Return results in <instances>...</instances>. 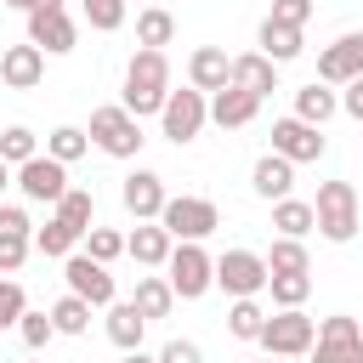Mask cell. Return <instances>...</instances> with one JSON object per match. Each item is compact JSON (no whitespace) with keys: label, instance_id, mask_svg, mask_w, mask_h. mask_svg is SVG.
<instances>
[{"label":"cell","instance_id":"6da1fadb","mask_svg":"<svg viewBox=\"0 0 363 363\" xmlns=\"http://www.w3.org/2000/svg\"><path fill=\"white\" fill-rule=\"evenodd\" d=\"M164 96H170V57L153 51V45H142V51L130 57V68H125V96H119V102L142 119V113H159Z\"/></svg>","mask_w":363,"mask_h":363},{"label":"cell","instance_id":"7a4b0ae2","mask_svg":"<svg viewBox=\"0 0 363 363\" xmlns=\"http://www.w3.org/2000/svg\"><path fill=\"white\" fill-rule=\"evenodd\" d=\"M108 159H136L142 153V119L125 108V102H102V108H91V130H85Z\"/></svg>","mask_w":363,"mask_h":363},{"label":"cell","instance_id":"3957f363","mask_svg":"<svg viewBox=\"0 0 363 363\" xmlns=\"http://www.w3.org/2000/svg\"><path fill=\"white\" fill-rule=\"evenodd\" d=\"M312 216H318V233L329 244H352L357 238V187L352 182H323L318 199H312Z\"/></svg>","mask_w":363,"mask_h":363},{"label":"cell","instance_id":"277c9868","mask_svg":"<svg viewBox=\"0 0 363 363\" xmlns=\"http://www.w3.org/2000/svg\"><path fill=\"white\" fill-rule=\"evenodd\" d=\"M255 340H261L267 357H301V352H312L318 329H312V318L301 306H278V312H267V323H261Z\"/></svg>","mask_w":363,"mask_h":363},{"label":"cell","instance_id":"5b68a950","mask_svg":"<svg viewBox=\"0 0 363 363\" xmlns=\"http://www.w3.org/2000/svg\"><path fill=\"white\" fill-rule=\"evenodd\" d=\"M159 227L182 244V238H210L216 227H221V210L210 204V199H193V193H182V199H164V210H159Z\"/></svg>","mask_w":363,"mask_h":363},{"label":"cell","instance_id":"8992f818","mask_svg":"<svg viewBox=\"0 0 363 363\" xmlns=\"http://www.w3.org/2000/svg\"><path fill=\"white\" fill-rule=\"evenodd\" d=\"M164 278H170L176 301H199V295L216 284V261H210L193 238H182V244L170 250V261H164Z\"/></svg>","mask_w":363,"mask_h":363},{"label":"cell","instance_id":"52a82bcc","mask_svg":"<svg viewBox=\"0 0 363 363\" xmlns=\"http://www.w3.org/2000/svg\"><path fill=\"white\" fill-rule=\"evenodd\" d=\"M204 125H210V102H204V91L187 85V91H170V96H164V108H159V130H164L176 147L193 142Z\"/></svg>","mask_w":363,"mask_h":363},{"label":"cell","instance_id":"ba28073f","mask_svg":"<svg viewBox=\"0 0 363 363\" xmlns=\"http://www.w3.org/2000/svg\"><path fill=\"white\" fill-rule=\"evenodd\" d=\"M312 363H363V323L346 312L323 318V329L312 340Z\"/></svg>","mask_w":363,"mask_h":363},{"label":"cell","instance_id":"9c48e42d","mask_svg":"<svg viewBox=\"0 0 363 363\" xmlns=\"http://www.w3.org/2000/svg\"><path fill=\"white\" fill-rule=\"evenodd\" d=\"M62 278H68V289H74V295H85L91 306H113V301H119L113 272H108L102 261H91L85 250H68V255H62Z\"/></svg>","mask_w":363,"mask_h":363},{"label":"cell","instance_id":"30bf717a","mask_svg":"<svg viewBox=\"0 0 363 363\" xmlns=\"http://www.w3.org/2000/svg\"><path fill=\"white\" fill-rule=\"evenodd\" d=\"M17 187H23L28 204H57L68 193V164H57L51 153H34V159L17 164Z\"/></svg>","mask_w":363,"mask_h":363},{"label":"cell","instance_id":"8fae6325","mask_svg":"<svg viewBox=\"0 0 363 363\" xmlns=\"http://www.w3.org/2000/svg\"><path fill=\"white\" fill-rule=\"evenodd\" d=\"M216 284L238 301V295H261L267 289V255H255V250H227V255H216Z\"/></svg>","mask_w":363,"mask_h":363},{"label":"cell","instance_id":"7c38bea8","mask_svg":"<svg viewBox=\"0 0 363 363\" xmlns=\"http://www.w3.org/2000/svg\"><path fill=\"white\" fill-rule=\"evenodd\" d=\"M323 147H329V142H323L318 125H306V119H295V113H289V119H272V153H284L289 164H318Z\"/></svg>","mask_w":363,"mask_h":363},{"label":"cell","instance_id":"4fadbf2b","mask_svg":"<svg viewBox=\"0 0 363 363\" xmlns=\"http://www.w3.org/2000/svg\"><path fill=\"white\" fill-rule=\"evenodd\" d=\"M74 40H79V28H74V17L62 6H34L28 11V45H40L45 57L74 51Z\"/></svg>","mask_w":363,"mask_h":363},{"label":"cell","instance_id":"5bb4252c","mask_svg":"<svg viewBox=\"0 0 363 363\" xmlns=\"http://www.w3.org/2000/svg\"><path fill=\"white\" fill-rule=\"evenodd\" d=\"M34 250V221L17 204H0V272H17Z\"/></svg>","mask_w":363,"mask_h":363},{"label":"cell","instance_id":"9a60e30c","mask_svg":"<svg viewBox=\"0 0 363 363\" xmlns=\"http://www.w3.org/2000/svg\"><path fill=\"white\" fill-rule=\"evenodd\" d=\"M119 199H125V210L136 216V221H159V210H164V176L159 170H130L125 176V187H119Z\"/></svg>","mask_w":363,"mask_h":363},{"label":"cell","instance_id":"2e32d148","mask_svg":"<svg viewBox=\"0 0 363 363\" xmlns=\"http://www.w3.org/2000/svg\"><path fill=\"white\" fill-rule=\"evenodd\" d=\"M363 74V34H340L335 45L318 51V79L323 85H346Z\"/></svg>","mask_w":363,"mask_h":363},{"label":"cell","instance_id":"e0dca14e","mask_svg":"<svg viewBox=\"0 0 363 363\" xmlns=\"http://www.w3.org/2000/svg\"><path fill=\"white\" fill-rule=\"evenodd\" d=\"M0 79H6L11 91H34V85L45 79V51L28 45V40H23V45H6V51H0Z\"/></svg>","mask_w":363,"mask_h":363},{"label":"cell","instance_id":"ac0fdd59","mask_svg":"<svg viewBox=\"0 0 363 363\" xmlns=\"http://www.w3.org/2000/svg\"><path fill=\"white\" fill-rule=\"evenodd\" d=\"M255 113H261V96H255V91H238V85L210 91V119H216L221 130H238V125H250Z\"/></svg>","mask_w":363,"mask_h":363},{"label":"cell","instance_id":"d6986e66","mask_svg":"<svg viewBox=\"0 0 363 363\" xmlns=\"http://www.w3.org/2000/svg\"><path fill=\"white\" fill-rule=\"evenodd\" d=\"M227 85L267 96V91H278V62H272V57H261V51H244V57H233V68H227Z\"/></svg>","mask_w":363,"mask_h":363},{"label":"cell","instance_id":"ffe728a7","mask_svg":"<svg viewBox=\"0 0 363 363\" xmlns=\"http://www.w3.org/2000/svg\"><path fill=\"white\" fill-rule=\"evenodd\" d=\"M170 250H176V238H170L159 221H136V233L125 238V255H130L136 267H164Z\"/></svg>","mask_w":363,"mask_h":363},{"label":"cell","instance_id":"44dd1931","mask_svg":"<svg viewBox=\"0 0 363 363\" xmlns=\"http://www.w3.org/2000/svg\"><path fill=\"white\" fill-rule=\"evenodd\" d=\"M227 68H233V57H227L221 45H199V51L187 57V85L210 96V91H221V85H227Z\"/></svg>","mask_w":363,"mask_h":363},{"label":"cell","instance_id":"7402d4cb","mask_svg":"<svg viewBox=\"0 0 363 363\" xmlns=\"http://www.w3.org/2000/svg\"><path fill=\"white\" fill-rule=\"evenodd\" d=\"M250 187L272 204V199H289V187H295V164L284 159V153H261L255 159V170H250Z\"/></svg>","mask_w":363,"mask_h":363},{"label":"cell","instance_id":"603a6c76","mask_svg":"<svg viewBox=\"0 0 363 363\" xmlns=\"http://www.w3.org/2000/svg\"><path fill=\"white\" fill-rule=\"evenodd\" d=\"M335 113H340V96H335L323 79H312V85H301V91H295V119H306V125H318V130H323Z\"/></svg>","mask_w":363,"mask_h":363},{"label":"cell","instance_id":"cb8c5ba5","mask_svg":"<svg viewBox=\"0 0 363 363\" xmlns=\"http://www.w3.org/2000/svg\"><path fill=\"white\" fill-rule=\"evenodd\" d=\"M142 335H147V318H142L130 301H113V306H108V340H113L119 352H136Z\"/></svg>","mask_w":363,"mask_h":363},{"label":"cell","instance_id":"d4e9b609","mask_svg":"<svg viewBox=\"0 0 363 363\" xmlns=\"http://www.w3.org/2000/svg\"><path fill=\"white\" fill-rule=\"evenodd\" d=\"M130 306L153 323V318H170V306H176V289H170V278H136V295H130Z\"/></svg>","mask_w":363,"mask_h":363},{"label":"cell","instance_id":"484cf974","mask_svg":"<svg viewBox=\"0 0 363 363\" xmlns=\"http://www.w3.org/2000/svg\"><path fill=\"white\" fill-rule=\"evenodd\" d=\"M301 28H289V23H278V17H267L261 23V57H272V62H295L301 57Z\"/></svg>","mask_w":363,"mask_h":363},{"label":"cell","instance_id":"4316f807","mask_svg":"<svg viewBox=\"0 0 363 363\" xmlns=\"http://www.w3.org/2000/svg\"><path fill=\"white\" fill-rule=\"evenodd\" d=\"M272 227H278L284 238H301V233L318 227V216H312L306 199H272Z\"/></svg>","mask_w":363,"mask_h":363},{"label":"cell","instance_id":"83f0119b","mask_svg":"<svg viewBox=\"0 0 363 363\" xmlns=\"http://www.w3.org/2000/svg\"><path fill=\"white\" fill-rule=\"evenodd\" d=\"M261 323H267V312H261L255 295H238V301L227 306V335H233V340H255Z\"/></svg>","mask_w":363,"mask_h":363},{"label":"cell","instance_id":"f1b7e54d","mask_svg":"<svg viewBox=\"0 0 363 363\" xmlns=\"http://www.w3.org/2000/svg\"><path fill=\"white\" fill-rule=\"evenodd\" d=\"M136 40H142V45H153V51H164V45L176 40V17H170L164 6H147V11L136 17Z\"/></svg>","mask_w":363,"mask_h":363},{"label":"cell","instance_id":"f546056e","mask_svg":"<svg viewBox=\"0 0 363 363\" xmlns=\"http://www.w3.org/2000/svg\"><path fill=\"white\" fill-rule=\"evenodd\" d=\"M91 216H96V199H91V187H68V193L57 199V221H68V227H74L79 238H85Z\"/></svg>","mask_w":363,"mask_h":363},{"label":"cell","instance_id":"4dcf8cb0","mask_svg":"<svg viewBox=\"0 0 363 363\" xmlns=\"http://www.w3.org/2000/svg\"><path fill=\"white\" fill-rule=\"evenodd\" d=\"M267 272H312V255H306V244L301 238H272V250H267Z\"/></svg>","mask_w":363,"mask_h":363},{"label":"cell","instance_id":"1f68e13d","mask_svg":"<svg viewBox=\"0 0 363 363\" xmlns=\"http://www.w3.org/2000/svg\"><path fill=\"white\" fill-rule=\"evenodd\" d=\"M51 323H57V335H85V329H91V301L68 289V295L51 306Z\"/></svg>","mask_w":363,"mask_h":363},{"label":"cell","instance_id":"d6a6232c","mask_svg":"<svg viewBox=\"0 0 363 363\" xmlns=\"http://www.w3.org/2000/svg\"><path fill=\"white\" fill-rule=\"evenodd\" d=\"M85 147H91V136H85L79 125H57V130L45 136V153H51L57 164H74V159H85Z\"/></svg>","mask_w":363,"mask_h":363},{"label":"cell","instance_id":"836d02e7","mask_svg":"<svg viewBox=\"0 0 363 363\" xmlns=\"http://www.w3.org/2000/svg\"><path fill=\"white\" fill-rule=\"evenodd\" d=\"M267 289H272V306H301L312 295V272H267Z\"/></svg>","mask_w":363,"mask_h":363},{"label":"cell","instance_id":"e575fe53","mask_svg":"<svg viewBox=\"0 0 363 363\" xmlns=\"http://www.w3.org/2000/svg\"><path fill=\"white\" fill-rule=\"evenodd\" d=\"M74 244H79V233H74L68 221H57V216H51V221H45V227L34 233V250H40V255H51V261H62V255H68Z\"/></svg>","mask_w":363,"mask_h":363},{"label":"cell","instance_id":"d590c367","mask_svg":"<svg viewBox=\"0 0 363 363\" xmlns=\"http://www.w3.org/2000/svg\"><path fill=\"white\" fill-rule=\"evenodd\" d=\"M85 255L91 261H119L125 255V233H113V227H85Z\"/></svg>","mask_w":363,"mask_h":363},{"label":"cell","instance_id":"8d00e7d4","mask_svg":"<svg viewBox=\"0 0 363 363\" xmlns=\"http://www.w3.org/2000/svg\"><path fill=\"white\" fill-rule=\"evenodd\" d=\"M34 153H40V142H34V130H28V125L0 130V164H23V159H34Z\"/></svg>","mask_w":363,"mask_h":363},{"label":"cell","instance_id":"74e56055","mask_svg":"<svg viewBox=\"0 0 363 363\" xmlns=\"http://www.w3.org/2000/svg\"><path fill=\"white\" fill-rule=\"evenodd\" d=\"M17 335H23L28 352H45V340L57 335V323H51V312H23L17 318Z\"/></svg>","mask_w":363,"mask_h":363},{"label":"cell","instance_id":"f35d334b","mask_svg":"<svg viewBox=\"0 0 363 363\" xmlns=\"http://www.w3.org/2000/svg\"><path fill=\"white\" fill-rule=\"evenodd\" d=\"M85 6V23L96 28V34H113L119 23H125V0H79Z\"/></svg>","mask_w":363,"mask_h":363},{"label":"cell","instance_id":"ab89813d","mask_svg":"<svg viewBox=\"0 0 363 363\" xmlns=\"http://www.w3.org/2000/svg\"><path fill=\"white\" fill-rule=\"evenodd\" d=\"M28 312V295L17 278H0V329H17V318Z\"/></svg>","mask_w":363,"mask_h":363},{"label":"cell","instance_id":"60d3db41","mask_svg":"<svg viewBox=\"0 0 363 363\" xmlns=\"http://www.w3.org/2000/svg\"><path fill=\"white\" fill-rule=\"evenodd\" d=\"M272 17H278V23H289V28H306L312 0H272Z\"/></svg>","mask_w":363,"mask_h":363},{"label":"cell","instance_id":"b9f144b4","mask_svg":"<svg viewBox=\"0 0 363 363\" xmlns=\"http://www.w3.org/2000/svg\"><path fill=\"white\" fill-rule=\"evenodd\" d=\"M159 363H204V352H199L193 340H164V352H159Z\"/></svg>","mask_w":363,"mask_h":363},{"label":"cell","instance_id":"7bdbcfd3","mask_svg":"<svg viewBox=\"0 0 363 363\" xmlns=\"http://www.w3.org/2000/svg\"><path fill=\"white\" fill-rule=\"evenodd\" d=\"M340 108H346L352 119H363V74H357V79H346V96H340Z\"/></svg>","mask_w":363,"mask_h":363},{"label":"cell","instance_id":"ee69618b","mask_svg":"<svg viewBox=\"0 0 363 363\" xmlns=\"http://www.w3.org/2000/svg\"><path fill=\"white\" fill-rule=\"evenodd\" d=\"M11 11H34V6H62V0H6Z\"/></svg>","mask_w":363,"mask_h":363},{"label":"cell","instance_id":"f6af8a7d","mask_svg":"<svg viewBox=\"0 0 363 363\" xmlns=\"http://www.w3.org/2000/svg\"><path fill=\"white\" fill-rule=\"evenodd\" d=\"M125 363H159V357H147V352L136 346V352H125Z\"/></svg>","mask_w":363,"mask_h":363},{"label":"cell","instance_id":"bcb514c9","mask_svg":"<svg viewBox=\"0 0 363 363\" xmlns=\"http://www.w3.org/2000/svg\"><path fill=\"white\" fill-rule=\"evenodd\" d=\"M0 193H6V164H0Z\"/></svg>","mask_w":363,"mask_h":363},{"label":"cell","instance_id":"7dc6e473","mask_svg":"<svg viewBox=\"0 0 363 363\" xmlns=\"http://www.w3.org/2000/svg\"><path fill=\"white\" fill-rule=\"evenodd\" d=\"M255 363H284V357H255Z\"/></svg>","mask_w":363,"mask_h":363},{"label":"cell","instance_id":"c3c4849f","mask_svg":"<svg viewBox=\"0 0 363 363\" xmlns=\"http://www.w3.org/2000/svg\"><path fill=\"white\" fill-rule=\"evenodd\" d=\"M147 6H159V0H147Z\"/></svg>","mask_w":363,"mask_h":363}]
</instances>
